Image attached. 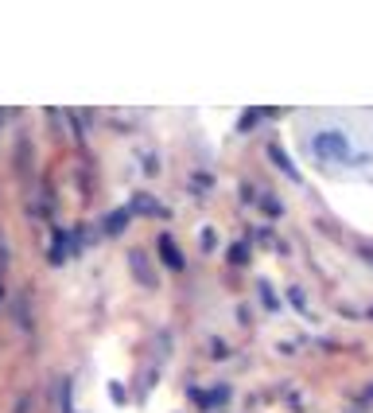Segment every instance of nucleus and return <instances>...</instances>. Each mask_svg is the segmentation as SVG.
Wrapping results in <instances>:
<instances>
[{"label":"nucleus","instance_id":"1","mask_svg":"<svg viewBox=\"0 0 373 413\" xmlns=\"http://www.w3.org/2000/svg\"><path fill=\"white\" fill-rule=\"evenodd\" d=\"M315 148H319L323 156H342V152H346V137H338V133H323L319 140H315Z\"/></svg>","mask_w":373,"mask_h":413},{"label":"nucleus","instance_id":"2","mask_svg":"<svg viewBox=\"0 0 373 413\" xmlns=\"http://www.w3.org/2000/svg\"><path fill=\"white\" fill-rule=\"evenodd\" d=\"M160 250H163V261H168L171 269H183V258L175 253V246H171V238H160Z\"/></svg>","mask_w":373,"mask_h":413},{"label":"nucleus","instance_id":"3","mask_svg":"<svg viewBox=\"0 0 373 413\" xmlns=\"http://www.w3.org/2000/svg\"><path fill=\"white\" fill-rule=\"evenodd\" d=\"M132 269H136V277L140 281H144V285H152V273H148V266H144V253H140V250H132Z\"/></svg>","mask_w":373,"mask_h":413},{"label":"nucleus","instance_id":"4","mask_svg":"<svg viewBox=\"0 0 373 413\" xmlns=\"http://www.w3.org/2000/svg\"><path fill=\"white\" fill-rule=\"evenodd\" d=\"M121 226H129V211H113L109 219H105V230H109V234H117Z\"/></svg>","mask_w":373,"mask_h":413},{"label":"nucleus","instance_id":"5","mask_svg":"<svg viewBox=\"0 0 373 413\" xmlns=\"http://www.w3.org/2000/svg\"><path fill=\"white\" fill-rule=\"evenodd\" d=\"M16 413H28V398H20V406H16Z\"/></svg>","mask_w":373,"mask_h":413}]
</instances>
